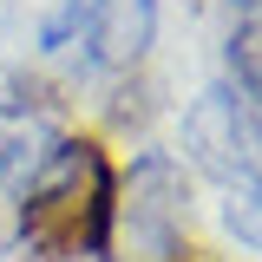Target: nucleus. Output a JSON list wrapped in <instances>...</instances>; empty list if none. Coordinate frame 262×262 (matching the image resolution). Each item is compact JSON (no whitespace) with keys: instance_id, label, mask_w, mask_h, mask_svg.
Wrapping results in <instances>:
<instances>
[{"instance_id":"nucleus-8","label":"nucleus","mask_w":262,"mask_h":262,"mask_svg":"<svg viewBox=\"0 0 262 262\" xmlns=\"http://www.w3.org/2000/svg\"><path fill=\"white\" fill-rule=\"evenodd\" d=\"M229 7H236V13H262V0H229Z\"/></svg>"},{"instance_id":"nucleus-6","label":"nucleus","mask_w":262,"mask_h":262,"mask_svg":"<svg viewBox=\"0 0 262 262\" xmlns=\"http://www.w3.org/2000/svg\"><path fill=\"white\" fill-rule=\"evenodd\" d=\"M229 72H236V85L249 98H262V13H249L229 33Z\"/></svg>"},{"instance_id":"nucleus-1","label":"nucleus","mask_w":262,"mask_h":262,"mask_svg":"<svg viewBox=\"0 0 262 262\" xmlns=\"http://www.w3.org/2000/svg\"><path fill=\"white\" fill-rule=\"evenodd\" d=\"M118 170L92 138H53V151L20 184V236L46 256L112 262Z\"/></svg>"},{"instance_id":"nucleus-9","label":"nucleus","mask_w":262,"mask_h":262,"mask_svg":"<svg viewBox=\"0 0 262 262\" xmlns=\"http://www.w3.org/2000/svg\"><path fill=\"white\" fill-rule=\"evenodd\" d=\"M256 105H262V98H256Z\"/></svg>"},{"instance_id":"nucleus-7","label":"nucleus","mask_w":262,"mask_h":262,"mask_svg":"<svg viewBox=\"0 0 262 262\" xmlns=\"http://www.w3.org/2000/svg\"><path fill=\"white\" fill-rule=\"evenodd\" d=\"M92 20V0H59L53 13H46V27H39V53H66L79 33Z\"/></svg>"},{"instance_id":"nucleus-2","label":"nucleus","mask_w":262,"mask_h":262,"mask_svg":"<svg viewBox=\"0 0 262 262\" xmlns=\"http://www.w3.org/2000/svg\"><path fill=\"white\" fill-rule=\"evenodd\" d=\"M184 223H190V177L184 164L144 151L118 177L112 210V256L118 262H184Z\"/></svg>"},{"instance_id":"nucleus-3","label":"nucleus","mask_w":262,"mask_h":262,"mask_svg":"<svg viewBox=\"0 0 262 262\" xmlns=\"http://www.w3.org/2000/svg\"><path fill=\"white\" fill-rule=\"evenodd\" d=\"M184 151H190L210 177L236 184H262V105L243 85H210L184 112Z\"/></svg>"},{"instance_id":"nucleus-4","label":"nucleus","mask_w":262,"mask_h":262,"mask_svg":"<svg viewBox=\"0 0 262 262\" xmlns=\"http://www.w3.org/2000/svg\"><path fill=\"white\" fill-rule=\"evenodd\" d=\"M151 33H158V0H92L85 53H92V66L118 72L151 53Z\"/></svg>"},{"instance_id":"nucleus-5","label":"nucleus","mask_w":262,"mask_h":262,"mask_svg":"<svg viewBox=\"0 0 262 262\" xmlns=\"http://www.w3.org/2000/svg\"><path fill=\"white\" fill-rule=\"evenodd\" d=\"M223 229L249 256H262V184H236V190L223 196Z\"/></svg>"}]
</instances>
